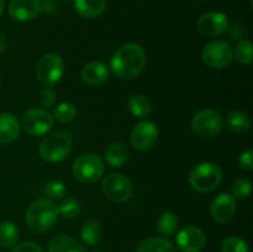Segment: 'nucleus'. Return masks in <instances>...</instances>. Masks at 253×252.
Segmentation results:
<instances>
[{
    "instance_id": "393cba45",
    "label": "nucleus",
    "mask_w": 253,
    "mask_h": 252,
    "mask_svg": "<svg viewBox=\"0 0 253 252\" xmlns=\"http://www.w3.org/2000/svg\"><path fill=\"white\" fill-rule=\"evenodd\" d=\"M19 239V227L14 221L4 220L0 222V246L12 247Z\"/></svg>"
},
{
    "instance_id": "9b49d317",
    "label": "nucleus",
    "mask_w": 253,
    "mask_h": 252,
    "mask_svg": "<svg viewBox=\"0 0 253 252\" xmlns=\"http://www.w3.org/2000/svg\"><path fill=\"white\" fill-rule=\"evenodd\" d=\"M158 140L157 125L152 121H140L131 132L130 141L135 150L147 151L156 145Z\"/></svg>"
},
{
    "instance_id": "2f4dec72",
    "label": "nucleus",
    "mask_w": 253,
    "mask_h": 252,
    "mask_svg": "<svg viewBox=\"0 0 253 252\" xmlns=\"http://www.w3.org/2000/svg\"><path fill=\"white\" fill-rule=\"evenodd\" d=\"M66 185L59 180H51L47 183L46 188H44V193L47 197L52 200H58L66 195Z\"/></svg>"
},
{
    "instance_id": "dca6fc26",
    "label": "nucleus",
    "mask_w": 253,
    "mask_h": 252,
    "mask_svg": "<svg viewBox=\"0 0 253 252\" xmlns=\"http://www.w3.org/2000/svg\"><path fill=\"white\" fill-rule=\"evenodd\" d=\"M110 72L103 62H90L81 72L82 81L90 86H100L109 81Z\"/></svg>"
},
{
    "instance_id": "6ab92c4d",
    "label": "nucleus",
    "mask_w": 253,
    "mask_h": 252,
    "mask_svg": "<svg viewBox=\"0 0 253 252\" xmlns=\"http://www.w3.org/2000/svg\"><path fill=\"white\" fill-rule=\"evenodd\" d=\"M48 252H86L82 244L68 235L59 234L51 240Z\"/></svg>"
},
{
    "instance_id": "f704fd0d",
    "label": "nucleus",
    "mask_w": 253,
    "mask_h": 252,
    "mask_svg": "<svg viewBox=\"0 0 253 252\" xmlns=\"http://www.w3.org/2000/svg\"><path fill=\"white\" fill-rule=\"evenodd\" d=\"M11 252H43L42 247L39 244L32 241H25L16 245Z\"/></svg>"
},
{
    "instance_id": "423d86ee",
    "label": "nucleus",
    "mask_w": 253,
    "mask_h": 252,
    "mask_svg": "<svg viewBox=\"0 0 253 252\" xmlns=\"http://www.w3.org/2000/svg\"><path fill=\"white\" fill-rule=\"evenodd\" d=\"M224 126V119L216 109H203L192 119V130L202 138H212L219 135Z\"/></svg>"
},
{
    "instance_id": "7c9ffc66",
    "label": "nucleus",
    "mask_w": 253,
    "mask_h": 252,
    "mask_svg": "<svg viewBox=\"0 0 253 252\" xmlns=\"http://www.w3.org/2000/svg\"><path fill=\"white\" fill-rule=\"evenodd\" d=\"M232 195H234L236 199H246L250 197L252 192V184L249 179L246 178H239L237 180H235L234 184H232Z\"/></svg>"
},
{
    "instance_id": "ea45409f",
    "label": "nucleus",
    "mask_w": 253,
    "mask_h": 252,
    "mask_svg": "<svg viewBox=\"0 0 253 252\" xmlns=\"http://www.w3.org/2000/svg\"><path fill=\"white\" fill-rule=\"evenodd\" d=\"M200 1H205V0H200Z\"/></svg>"
},
{
    "instance_id": "39448f33",
    "label": "nucleus",
    "mask_w": 253,
    "mask_h": 252,
    "mask_svg": "<svg viewBox=\"0 0 253 252\" xmlns=\"http://www.w3.org/2000/svg\"><path fill=\"white\" fill-rule=\"evenodd\" d=\"M73 174L79 182L86 183H95L103 177L105 166L104 161L100 156L95 153H85L81 155L73 163Z\"/></svg>"
},
{
    "instance_id": "2eb2a0df",
    "label": "nucleus",
    "mask_w": 253,
    "mask_h": 252,
    "mask_svg": "<svg viewBox=\"0 0 253 252\" xmlns=\"http://www.w3.org/2000/svg\"><path fill=\"white\" fill-rule=\"evenodd\" d=\"M41 0H11L9 2V15L16 21H30L42 12Z\"/></svg>"
},
{
    "instance_id": "7ed1b4c3",
    "label": "nucleus",
    "mask_w": 253,
    "mask_h": 252,
    "mask_svg": "<svg viewBox=\"0 0 253 252\" xmlns=\"http://www.w3.org/2000/svg\"><path fill=\"white\" fill-rule=\"evenodd\" d=\"M222 179V170L214 162H203L195 166L189 173V184L199 193L212 192L219 187Z\"/></svg>"
},
{
    "instance_id": "4468645a",
    "label": "nucleus",
    "mask_w": 253,
    "mask_h": 252,
    "mask_svg": "<svg viewBox=\"0 0 253 252\" xmlns=\"http://www.w3.org/2000/svg\"><path fill=\"white\" fill-rule=\"evenodd\" d=\"M229 29V20L222 12H207L198 20V30L207 37L219 36Z\"/></svg>"
},
{
    "instance_id": "e433bc0d",
    "label": "nucleus",
    "mask_w": 253,
    "mask_h": 252,
    "mask_svg": "<svg viewBox=\"0 0 253 252\" xmlns=\"http://www.w3.org/2000/svg\"><path fill=\"white\" fill-rule=\"evenodd\" d=\"M5 9V4H4V0H0V17H1L2 12H4Z\"/></svg>"
},
{
    "instance_id": "c85d7f7f",
    "label": "nucleus",
    "mask_w": 253,
    "mask_h": 252,
    "mask_svg": "<svg viewBox=\"0 0 253 252\" xmlns=\"http://www.w3.org/2000/svg\"><path fill=\"white\" fill-rule=\"evenodd\" d=\"M235 57L240 63L246 64V66L251 64L253 61L252 42L245 39L241 40L235 48Z\"/></svg>"
},
{
    "instance_id": "1a4fd4ad",
    "label": "nucleus",
    "mask_w": 253,
    "mask_h": 252,
    "mask_svg": "<svg viewBox=\"0 0 253 252\" xmlns=\"http://www.w3.org/2000/svg\"><path fill=\"white\" fill-rule=\"evenodd\" d=\"M101 190L108 199L115 203L126 202L133 194L132 183L120 173H110L106 175L101 182Z\"/></svg>"
},
{
    "instance_id": "58836bf2",
    "label": "nucleus",
    "mask_w": 253,
    "mask_h": 252,
    "mask_svg": "<svg viewBox=\"0 0 253 252\" xmlns=\"http://www.w3.org/2000/svg\"><path fill=\"white\" fill-rule=\"evenodd\" d=\"M0 83H1V76H0Z\"/></svg>"
},
{
    "instance_id": "f257e3e1",
    "label": "nucleus",
    "mask_w": 253,
    "mask_h": 252,
    "mask_svg": "<svg viewBox=\"0 0 253 252\" xmlns=\"http://www.w3.org/2000/svg\"><path fill=\"white\" fill-rule=\"evenodd\" d=\"M111 71L119 79L131 81L140 76L146 66V54L137 43H126L113 54Z\"/></svg>"
},
{
    "instance_id": "f03ea898",
    "label": "nucleus",
    "mask_w": 253,
    "mask_h": 252,
    "mask_svg": "<svg viewBox=\"0 0 253 252\" xmlns=\"http://www.w3.org/2000/svg\"><path fill=\"white\" fill-rule=\"evenodd\" d=\"M57 205L49 199L35 200L27 209L25 220L32 232L43 234L51 230L58 220Z\"/></svg>"
},
{
    "instance_id": "412c9836",
    "label": "nucleus",
    "mask_w": 253,
    "mask_h": 252,
    "mask_svg": "<svg viewBox=\"0 0 253 252\" xmlns=\"http://www.w3.org/2000/svg\"><path fill=\"white\" fill-rule=\"evenodd\" d=\"M81 237L83 242L89 246H94L98 244L103 237V225L99 220L90 219L85 221L82 226Z\"/></svg>"
},
{
    "instance_id": "4c0bfd02",
    "label": "nucleus",
    "mask_w": 253,
    "mask_h": 252,
    "mask_svg": "<svg viewBox=\"0 0 253 252\" xmlns=\"http://www.w3.org/2000/svg\"><path fill=\"white\" fill-rule=\"evenodd\" d=\"M89 252H104V251L101 249H93V250H90Z\"/></svg>"
},
{
    "instance_id": "b1692460",
    "label": "nucleus",
    "mask_w": 253,
    "mask_h": 252,
    "mask_svg": "<svg viewBox=\"0 0 253 252\" xmlns=\"http://www.w3.org/2000/svg\"><path fill=\"white\" fill-rule=\"evenodd\" d=\"M128 109L133 116L145 119L151 115L153 108L152 103L147 96L142 95V94H136L128 99Z\"/></svg>"
},
{
    "instance_id": "72a5a7b5",
    "label": "nucleus",
    "mask_w": 253,
    "mask_h": 252,
    "mask_svg": "<svg viewBox=\"0 0 253 252\" xmlns=\"http://www.w3.org/2000/svg\"><path fill=\"white\" fill-rule=\"evenodd\" d=\"M239 165L244 170L251 172L253 169V151L252 150H247L240 155Z\"/></svg>"
},
{
    "instance_id": "aec40b11",
    "label": "nucleus",
    "mask_w": 253,
    "mask_h": 252,
    "mask_svg": "<svg viewBox=\"0 0 253 252\" xmlns=\"http://www.w3.org/2000/svg\"><path fill=\"white\" fill-rule=\"evenodd\" d=\"M128 153L127 147L120 142H115L109 145L108 147L104 151V157L105 161L111 166V167H121L125 165L128 160Z\"/></svg>"
},
{
    "instance_id": "ddd939ff",
    "label": "nucleus",
    "mask_w": 253,
    "mask_h": 252,
    "mask_svg": "<svg viewBox=\"0 0 253 252\" xmlns=\"http://www.w3.org/2000/svg\"><path fill=\"white\" fill-rule=\"evenodd\" d=\"M177 245L183 252H200L207 245V236L197 226H185L178 232Z\"/></svg>"
},
{
    "instance_id": "f3484780",
    "label": "nucleus",
    "mask_w": 253,
    "mask_h": 252,
    "mask_svg": "<svg viewBox=\"0 0 253 252\" xmlns=\"http://www.w3.org/2000/svg\"><path fill=\"white\" fill-rule=\"evenodd\" d=\"M20 123L10 113L0 114V143H11L19 136Z\"/></svg>"
},
{
    "instance_id": "c9c22d12",
    "label": "nucleus",
    "mask_w": 253,
    "mask_h": 252,
    "mask_svg": "<svg viewBox=\"0 0 253 252\" xmlns=\"http://www.w3.org/2000/svg\"><path fill=\"white\" fill-rule=\"evenodd\" d=\"M7 47V41H6V36L2 31H0V54L6 49Z\"/></svg>"
},
{
    "instance_id": "5701e85b",
    "label": "nucleus",
    "mask_w": 253,
    "mask_h": 252,
    "mask_svg": "<svg viewBox=\"0 0 253 252\" xmlns=\"http://www.w3.org/2000/svg\"><path fill=\"white\" fill-rule=\"evenodd\" d=\"M226 125L234 133H246L251 127L250 118L240 110H232L226 115Z\"/></svg>"
},
{
    "instance_id": "473e14b6",
    "label": "nucleus",
    "mask_w": 253,
    "mask_h": 252,
    "mask_svg": "<svg viewBox=\"0 0 253 252\" xmlns=\"http://www.w3.org/2000/svg\"><path fill=\"white\" fill-rule=\"evenodd\" d=\"M40 104L44 108H52L57 101V93L56 90L52 89V86H44L39 95Z\"/></svg>"
},
{
    "instance_id": "9d476101",
    "label": "nucleus",
    "mask_w": 253,
    "mask_h": 252,
    "mask_svg": "<svg viewBox=\"0 0 253 252\" xmlns=\"http://www.w3.org/2000/svg\"><path fill=\"white\" fill-rule=\"evenodd\" d=\"M53 116L46 109L32 108L22 115V126L32 136L46 135L53 126Z\"/></svg>"
},
{
    "instance_id": "20e7f679",
    "label": "nucleus",
    "mask_w": 253,
    "mask_h": 252,
    "mask_svg": "<svg viewBox=\"0 0 253 252\" xmlns=\"http://www.w3.org/2000/svg\"><path fill=\"white\" fill-rule=\"evenodd\" d=\"M72 152V140L67 133L53 132L41 141L39 153L46 162L57 163L66 160Z\"/></svg>"
},
{
    "instance_id": "bb28decb",
    "label": "nucleus",
    "mask_w": 253,
    "mask_h": 252,
    "mask_svg": "<svg viewBox=\"0 0 253 252\" xmlns=\"http://www.w3.org/2000/svg\"><path fill=\"white\" fill-rule=\"evenodd\" d=\"M77 108L74 104L68 103H61L56 106L53 110V119H56L58 123L61 124H69L77 118Z\"/></svg>"
},
{
    "instance_id": "6e6552de",
    "label": "nucleus",
    "mask_w": 253,
    "mask_h": 252,
    "mask_svg": "<svg viewBox=\"0 0 253 252\" xmlns=\"http://www.w3.org/2000/svg\"><path fill=\"white\" fill-rule=\"evenodd\" d=\"M202 59L210 68H225L234 59L231 44L222 40H216L205 44L202 51Z\"/></svg>"
},
{
    "instance_id": "f8f14e48",
    "label": "nucleus",
    "mask_w": 253,
    "mask_h": 252,
    "mask_svg": "<svg viewBox=\"0 0 253 252\" xmlns=\"http://www.w3.org/2000/svg\"><path fill=\"white\" fill-rule=\"evenodd\" d=\"M237 210L236 198L230 193H222L214 199L210 207L211 217L219 224H226L234 219Z\"/></svg>"
},
{
    "instance_id": "c756f323",
    "label": "nucleus",
    "mask_w": 253,
    "mask_h": 252,
    "mask_svg": "<svg viewBox=\"0 0 253 252\" xmlns=\"http://www.w3.org/2000/svg\"><path fill=\"white\" fill-rule=\"evenodd\" d=\"M221 252H250V247L241 237L229 236L222 241Z\"/></svg>"
},
{
    "instance_id": "4be33fe9",
    "label": "nucleus",
    "mask_w": 253,
    "mask_h": 252,
    "mask_svg": "<svg viewBox=\"0 0 253 252\" xmlns=\"http://www.w3.org/2000/svg\"><path fill=\"white\" fill-rule=\"evenodd\" d=\"M136 252H175V250L165 237H147L140 242Z\"/></svg>"
},
{
    "instance_id": "cd10ccee",
    "label": "nucleus",
    "mask_w": 253,
    "mask_h": 252,
    "mask_svg": "<svg viewBox=\"0 0 253 252\" xmlns=\"http://www.w3.org/2000/svg\"><path fill=\"white\" fill-rule=\"evenodd\" d=\"M59 216H63L66 219H73L81 211V203L74 198H66L62 200L61 204L57 205Z\"/></svg>"
},
{
    "instance_id": "a878e982",
    "label": "nucleus",
    "mask_w": 253,
    "mask_h": 252,
    "mask_svg": "<svg viewBox=\"0 0 253 252\" xmlns=\"http://www.w3.org/2000/svg\"><path fill=\"white\" fill-rule=\"evenodd\" d=\"M157 229L160 234L165 236H172L178 229V219L175 214L170 211H165L161 214L157 221Z\"/></svg>"
},
{
    "instance_id": "0eeeda50",
    "label": "nucleus",
    "mask_w": 253,
    "mask_h": 252,
    "mask_svg": "<svg viewBox=\"0 0 253 252\" xmlns=\"http://www.w3.org/2000/svg\"><path fill=\"white\" fill-rule=\"evenodd\" d=\"M64 72V62L57 53H47L40 58L36 66V77L44 86H53L61 81Z\"/></svg>"
},
{
    "instance_id": "a211bd4d",
    "label": "nucleus",
    "mask_w": 253,
    "mask_h": 252,
    "mask_svg": "<svg viewBox=\"0 0 253 252\" xmlns=\"http://www.w3.org/2000/svg\"><path fill=\"white\" fill-rule=\"evenodd\" d=\"M106 9L105 0H74V10L78 15L85 19H94L100 15Z\"/></svg>"
}]
</instances>
